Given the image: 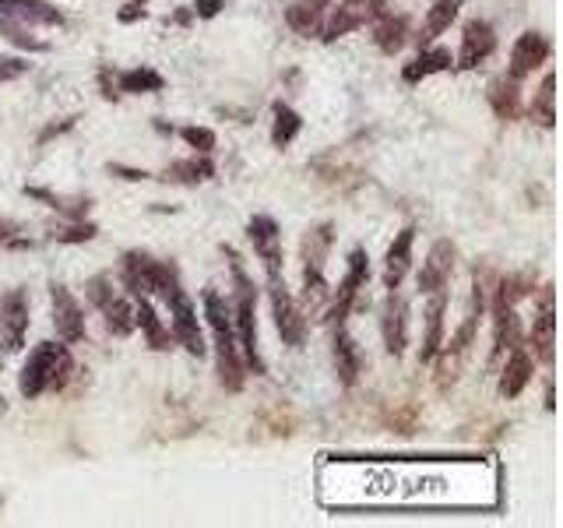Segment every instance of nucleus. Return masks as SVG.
I'll return each mask as SVG.
<instances>
[{
    "label": "nucleus",
    "mask_w": 563,
    "mask_h": 528,
    "mask_svg": "<svg viewBox=\"0 0 563 528\" xmlns=\"http://www.w3.org/2000/svg\"><path fill=\"white\" fill-rule=\"evenodd\" d=\"M373 39L384 53H398L402 43H405V18L384 14V21H377V28H373Z\"/></svg>",
    "instance_id": "nucleus-28"
},
{
    "label": "nucleus",
    "mask_w": 563,
    "mask_h": 528,
    "mask_svg": "<svg viewBox=\"0 0 563 528\" xmlns=\"http://www.w3.org/2000/svg\"><path fill=\"white\" fill-rule=\"evenodd\" d=\"M95 236V226L92 223H85V226H70L64 232H57V243H85V240H92Z\"/></svg>",
    "instance_id": "nucleus-33"
},
{
    "label": "nucleus",
    "mask_w": 563,
    "mask_h": 528,
    "mask_svg": "<svg viewBox=\"0 0 563 528\" xmlns=\"http://www.w3.org/2000/svg\"><path fill=\"white\" fill-rule=\"evenodd\" d=\"M151 268H155V261L148 254H138V250L124 254V282H127L131 296H141L151 289Z\"/></svg>",
    "instance_id": "nucleus-22"
},
{
    "label": "nucleus",
    "mask_w": 563,
    "mask_h": 528,
    "mask_svg": "<svg viewBox=\"0 0 563 528\" xmlns=\"http://www.w3.org/2000/svg\"><path fill=\"white\" fill-rule=\"evenodd\" d=\"M451 272H454V243L451 240H437L422 261V272H420V289L429 296L437 289H447L451 282Z\"/></svg>",
    "instance_id": "nucleus-10"
},
{
    "label": "nucleus",
    "mask_w": 563,
    "mask_h": 528,
    "mask_svg": "<svg viewBox=\"0 0 563 528\" xmlns=\"http://www.w3.org/2000/svg\"><path fill=\"white\" fill-rule=\"evenodd\" d=\"M169 310H173V338L191 353V356H205L208 353V345H205V335H201V324H198V310H194V303L187 300V293H180V296H173L169 300Z\"/></svg>",
    "instance_id": "nucleus-6"
},
{
    "label": "nucleus",
    "mask_w": 563,
    "mask_h": 528,
    "mask_svg": "<svg viewBox=\"0 0 563 528\" xmlns=\"http://www.w3.org/2000/svg\"><path fill=\"white\" fill-rule=\"evenodd\" d=\"M331 240H335L331 223H321L303 236V272H324V257L331 250Z\"/></svg>",
    "instance_id": "nucleus-18"
},
{
    "label": "nucleus",
    "mask_w": 563,
    "mask_h": 528,
    "mask_svg": "<svg viewBox=\"0 0 563 528\" xmlns=\"http://www.w3.org/2000/svg\"><path fill=\"white\" fill-rule=\"evenodd\" d=\"M553 331H557V310H553V286H546L543 293V310L535 317V328H532V345L539 353V360L553 363Z\"/></svg>",
    "instance_id": "nucleus-16"
},
{
    "label": "nucleus",
    "mask_w": 563,
    "mask_h": 528,
    "mask_svg": "<svg viewBox=\"0 0 563 528\" xmlns=\"http://www.w3.org/2000/svg\"><path fill=\"white\" fill-rule=\"evenodd\" d=\"M222 7H225L222 0H194V11H198V18H215Z\"/></svg>",
    "instance_id": "nucleus-35"
},
{
    "label": "nucleus",
    "mask_w": 563,
    "mask_h": 528,
    "mask_svg": "<svg viewBox=\"0 0 563 528\" xmlns=\"http://www.w3.org/2000/svg\"><path fill=\"white\" fill-rule=\"evenodd\" d=\"M328 4H331V0H299V4H292V7L285 11V21H289L296 32L310 36V32L321 28V21H324V14H328Z\"/></svg>",
    "instance_id": "nucleus-19"
},
{
    "label": "nucleus",
    "mask_w": 563,
    "mask_h": 528,
    "mask_svg": "<svg viewBox=\"0 0 563 528\" xmlns=\"http://www.w3.org/2000/svg\"><path fill=\"white\" fill-rule=\"evenodd\" d=\"M461 4H465V0H437V4L429 7L426 25H422V46H426V43H433L440 32H447V28H451V21L458 18Z\"/></svg>",
    "instance_id": "nucleus-23"
},
{
    "label": "nucleus",
    "mask_w": 563,
    "mask_h": 528,
    "mask_svg": "<svg viewBox=\"0 0 563 528\" xmlns=\"http://www.w3.org/2000/svg\"><path fill=\"white\" fill-rule=\"evenodd\" d=\"M247 236H250V243H254V254L265 261V272H268V279H275L282 272V232H279V223L272 219V215H254L250 223H247Z\"/></svg>",
    "instance_id": "nucleus-5"
},
{
    "label": "nucleus",
    "mask_w": 563,
    "mask_h": 528,
    "mask_svg": "<svg viewBox=\"0 0 563 528\" xmlns=\"http://www.w3.org/2000/svg\"><path fill=\"white\" fill-rule=\"evenodd\" d=\"M180 138L194 151H201V155H208V151L215 149V131H208V127H184Z\"/></svg>",
    "instance_id": "nucleus-31"
},
{
    "label": "nucleus",
    "mask_w": 563,
    "mask_h": 528,
    "mask_svg": "<svg viewBox=\"0 0 563 528\" xmlns=\"http://www.w3.org/2000/svg\"><path fill=\"white\" fill-rule=\"evenodd\" d=\"M211 173H215V166H211L205 155H201V158L194 155V158L173 162V166L166 169V176H173V180H184V183H201V180H208Z\"/></svg>",
    "instance_id": "nucleus-30"
},
{
    "label": "nucleus",
    "mask_w": 563,
    "mask_h": 528,
    "mask_svg": "<svg viewBox=\"0 0 563 528\" xmlns=\"http://www.w3.org/2000/svg\"><path fill=\"white\" fill-rule=\"evenodd\" d=\"M454 64V57H451V50H444V46H429V50H422L420 57L402 71L405 81H420V77H429V75H440V71H447Z\"/></svg>",
    "instance_id": "nucleus-21"
},
{
    "label": "nucleus",
    "mask_w": 563,
    "mask_h": 528,
    "mask_svg": "<svg viewBox=\"0 0 563 528\" xmlns=\"http://www.w3.org/2000/svg\"><path fill=\"white\" fill-rule=\"evenodd\" d=\"M205 317H208L215 353H218V380L225 391H240L243 387V363H240V349H236L233 313L215 289H205Z\"/></svg>",
    "instance_id": "nucleus-1"
},
{
    "label": "nucleus",
    "mask_w": 563,
    "mask_h": 528,
    "mask_svg": "<svg viewBox=\"0 0 563 528\" xmlns=\"http://www.w3.org/2000/svg\"><path fill=\"white\" fill-rule=\"evenodd\" d=\"M135 328H141V331H144V338H148V345H151L155 353L169 345V335H166L162 321L155 317V306L148 303V296H144V293H141V296H135Z\"/></svg>",
    "instance_id": "nucleus-20"
},
{
    "label": "nucleus",
    "mask_w": 563,
    "mask_h": 528,
    "mask_svg": "<svg viewBox=\"0 0 563 528\" xmlns=\"http://www.w3.org/2000/svg\"><path fill=\"white\" fill-rule=\"evenodd\" d=\"M366 282H370L366 254H363V250H352L349 272H346V279H342V286H339V293H335V300H331V317H335V324H346V317L352 313V306H355V300H359V293L366 289Z\"/></svg>",
    "instance_id": "nucleus-4"
},
{
    "label": "nucleus",
    "mask_w": 563,
    "mask_h": 528,
    "mask_svg": "<svg viewBox=\"0 0 563 528\" xmlns=\"http://www.w3.org/2000/svg\"><path fill=\"white\" fill-rule=\"evenodd\" d=\"M557 75L550 71V75L543 77V85H539V92H535V102H532V117L543 124V127H553V120H557Z\"/></svg>",
    "instance_id": "nucleus-26"
},
{
    "label": "nucleus",
    "mask_w": 563,
    "mask_h": 528,
    "mask_svg": "<svg viewBox=\"0 0 563 528\" xmlns=\"http://www.w3.org/2000/svg\"><path fill=\"white\" fill-rule=\"evenodd\" d=\"M429 310H426V338H422V353H420V363H433L444 349V306H447V293L437 289L429 293Z\"/></svg>",
    "instance_id": "nucleus-15"
},
{
    "label": "nucleus",
    "mask_w": 563,
    "mask_h": 528,
    "mask_svg": "<svg viewBox=\"0 0 563 528\" xmlns=\"http://www.w3.org/2000/svg\"><path fill=\"white\" fill-rule=\"evenodd\" d=\"M70 370H74V363H70L68 345L43 342V345H36V349L29 353V360H25V367H21L18 387H21L25 398H39L43 391L64 387L70 378Z\"/></svg>",
    "instance_id": "nucleus-2"
},
{
    "label": "nucleus",
    "mask_w": 563,
    "mask_h": 528,
    "mask_svg": "<svg viewBox=\"0 0 563 528\" xmlns=\"http://www.w3.org/2000/svg\"><path fill=\"white\" fill-rule=\"evenodd\" d=\"M0 367H4V363H0Z\"/></svg>",
    "instance_id": "nucleus-38"
},
{
    "label": "nucleus",
    "mask_w": 563,
    "mask_h": 528,
    "mask_svg": "<svg viewBox=\"0 0 563 528\" xmlns=\"http://www.w3.org/2000/svg\"><path fill=\"white\" fill-rule=\"evenodd\" d=\"M85 289H88V300L95 303V306H102V303L113 296V289H110V275H95Z\"/></svg>",
    "instance_id": "nucleus-32"
},
{
    "label": "nucleus",
    "mask_w": 563,
    "mask_h": 528,
    "mask_svg": "<svg viewBox=\"0 0 563 528\" xmlns=\"http://www.w3.org/2000/svg\"><path fill=\"white\" fill-rule=\"evenodd\" d=\"M490 102H493V110H496V117L514 120V117H518V81L510 75L496 77L490 85Z\"/></svg>",
    "instance_id": "nucleus-25"
},
{
    "label": "nucleus",
    "mask_w": 563,
    "mask_h": 528,
    "mask_svg": "<svg viewBox=\"0 0 563 528\" xmlns=\"http://www.w3.org/2000/svg\"><path fill=\"white\" fill-rule=\"evenodd\" d=\"M0 331H4L7 349L25 345V331H29V293L25 289H11L0 300Z\"/></svg>",
    "instance_id": "nucleus-8"
},
{
    "label": "nucleus",
    "mask_w": 563,
    "mask_h": 528,
    "mask_svg": "<svg viewBox=\"0 0 563 528\" xmlns=\"http://www.w3.org/2000/svg\"><path fill=\"white\" fill-rule=\"evenodd\" d=\"M496 50V36H493L490 21H469L465 25V36H461V53H458V68L461 71H472L479 68L486 57Z\"/></svg>",
    "instance_id": "nucleus-12"
},
{
    "label": "nucleus",
    "mask_w": 563,
    "mask_h": 528,
    "mask_svg": "<svg viewBox=\"0 0 563 528\" xmlns=\"http://www.w3.org/2000/svg\"><path fill=\"white\" fill-rule=\"evenodd\" d=\"M335 370H339V380L349 387L359 380V370H363V360H359V345L352 342V335L346 331V324H339L335 331Z\"/></svg>",
    "instance_id": "nucleus-17"
},
{
    "label": "nucleus",
    "mask_w": 563,
    "mask_h": 528,
    "mask_svg": "<svg viewBox=\"0 0 563 528\" xmlns=\"http://www.w3.org/2000/svg\"><path fill=\"white\" fill-rule=\"evenodd\" d=\"M110 173H124V180H148L144 169H124V166H110Z\"/></svg>",
    "instance_id": "nucleus-36"
},
{
    "label": "nucleus",
    "mask_w": 563,
    "mask_h": 528,
    "mask_svg": "<svg viewBox=\"0 0 563 528\" xmlns=\"http://www.w3.org/2000/svg\"><path fill=\"white\" fill-rule=\"evenodd\" d=\"M50 303H53V328H57V335L74 345V342H81L85 338V313H81V303L70 296L68 286H50Z\"/></svg>",
    "instance_id": "nucleus-7"
},
{
    "label": "nucleus",
    "mask_w": 563,
    "mask_h": 528,
    "mask_svg": "<svg viewBox=\"0 0 563 528\" xmlns=\"http://www.w3.org/2000/svg\"><path fill=\"white\" fill-rule=\"evenodd\" d=\"M268 296H272V313H275V328H279L282 342L299 349L303 338H306V317H303L299 303L292 300V293L285 289V282L279 275L268 282Z\"/></svg>",
    "instance_id": "nucleus-3"
},
{
    "label": "nucleus",
    "mask_w": 563,
    "mask_h": 528,
    "mask_svg": "<svg viewBox=\"0 0 563 528\" xmlns=\"http://www.w3.org/2000/svg\"><path fill=\"white\" fill-rule=\"evenodd\" d=\"M120 92H131V95H141V92H162V75L151 71V68H135V71H124L117 77Z\"/></svg>",
    "instance_id": "nucleus-29"
},
{
    "label": "nucleus",
    "mask_w": 563,
    "mask_h": 528,
    "mask_svg": "<svg viewBox=\"0 0 563 528\" xmlns=\"http://www.w3.org/2000/svg\"><path fill=\"white\" fill-rule=\"evenodd\" d=\"M546 57H550V39L532 28V32L518 36V43H514V50H510V71H507V75L514 77V81H521V77L532 75L535 68H543Z\"/></svg>",
    "instance_id": "nucleus-9"
},
{
    "label": "nucleus",
    "mask_w": 563,
    "mask_h": 528,
    "mask_svg": "<svg viewBox=\"0 0 563 528\" xmlns=\"http://www.w3.org/2000/svg\"><path fill=\"white\" fill-rule=\"evenodd\" d=\"M412 243H416V226H405L395 236V243L388 247V261H384V286L388 289H398L402 279L409 275V268H412Z\"/></svg>",
    "instance_id": "nucleus-13"
},
{
    "label": "nucleus",
    "mask_w": 563,
    "mask_h": 528,
    "mask_svg": "<svg viewBox=\"0 0 563 528\" xmlns=\"http://www.w3.org/2000/svg\"><path fill=\"white\" fill-rule=\"evenodd\" d=\"M99 310H102L106 328H110L113 335H131V331H135V303H127L124 296L113 293Z\"/></svg>",
    "instance_id": "nucleus-24"
},
{
    "label": "nucleus",
    "mask_w": 563,
    "mask_h": 528,
    "mask_svg": "<svg viewBox=\"0 0 563 528\" xmlns=\"http://www.w3.org/2000/svg\"><path fill=\"white\" fill-rule=\"evenodd\" d=\"M380 331H384V349L391 356H402L409 345V303L402 300L395 289L384 300V317H380Z\"/></svg>",
    "instance_id": "nucleus-11"
},
{
    "label": "nucleus",
    "mask_w": 563,
    "mask_h": 528,
    "mask_svg": "<svg viewBox=\"0 0 563 528\" xmlns=\"http://www.w3.org/2000/svg\"><path fill=\"white\" fill-rule=\"evenodd\" d=\"M299 127H303L299 113H296L292 106L279 102V106H275V124H272V145H275V149H285V145L299 134Z\"/></svg>",
    "instance_id": "nucleus-27"
},
{
    "label": "nucleus",
    "mask_w": 563,
    "mask_h": 528,
    "mask_svg": "<svg viewBox=\"0 0 563 528\" xmlns=\"http://www.w3.org/2000/svg\"><path fill=\"white\" fill-rule=\"evenodd\" d=\"M535 374V363H532V353L525 345H510V356H507V367H503V378H500V394L503 398H518L525 391V384Z\"/></svg>",
    "instance_id": "nucleus-14"
},
{
    "label": "nucleus",
    "mask_w": 563,
    "mask_h": 528,
    "mask_svg": "<svg viewBox=\"0 0 563 528\" xmlns=\"http://www.w3.org/2000/svg\"><path fill=\"white\" fill-rule=\"evenodd\" d=\"M138 14H144V7L141 4H127V11H120V21H135Z\"/></svg>",
    "instance_id": "nucleus-37"
},
{
    "label": "nucleus",
    "mask_w": 563,
    "mask_h": 528,
    "mask_svg": "<svg viewBox=\"0 0 563 528\" xmlns=\"http://www.w3.org/2000/svg\"><path fill=\"white\" fill-rule=\"evenodd\" d=\"M25 71H29L25 61H18V57H0V81H14V77H21Z\"/></svg>",
    "instance_id": "nucleus-34"
}]
</instances>
